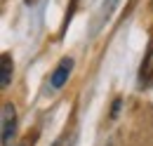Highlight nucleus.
<instances>
[{
  "label": "nucleus",
  "mask_w": 153,
  "mask_h": 146,
  "mask_svg": "<svg viewBox=\"0 0 153 146\" xmlns=\"http://www.w3.org/2000/svg\"><path fill=\"white\" fill-rule=\"evenodd\" d=\"M14 130H17V111L12 104H2V146L12 144Z\"/></svg>",
  "instance_id": "f257e3e1"
},
{
  "label": "nucleus",
  "mask_w": 153,
  "mask_h": 146,
  "mask_svg": "<svg viewBox=\"0 0 153 146\" xmlns=\"http://www.w3.org/2000/svg\"><path fill=\"white\" fill-rule=\"evenodd\" d=\"M71 71H73V59H61V64L57 66V71L52 73V78H50L52 87H61V85L68 80Z\"/></svg>",
  "instance_id": "f03ea898"
},
{
  "label": "nucleus",
  "mask_w": 153,
  "mask_h": 146,
  "mask_svg": "<svg viewBox=\"0 0 153 146\" xmlns=\"http://www.w3.org/2000/svg\"><path fill=\"white\" fill-rule=\"evenodd\" d=\"M151 80H153V36H151L146 59H144V66H141V85H151Z\"/></svg>",
  "instance_id": "7ed1b4c3"
},
{
  "label": "nucleus",
  "mask_w": 153,
  "mask_h": 146,
  "mask_svg": "<svg viewBox=\"0 0 153 146\" xmlns=\"http://www.w3.org/2000/svg\"><path fill=\"white\" fill-rule=\"evenodd\" d=\"M10 83H12V57L2 54V78H0V85L7 87Z\"/></svg>",
  "instance_id": "20e7f679"
},
{
  "label": "nucleus",
  "mask_w": 153,
  "mask_h": 146,
  "mask_svg": "<svg viewBox=\"0 0 153 146\" xmlns=\"http://www.w3.org/2000/svg\"><path fill=\"white\" fill-rule=\"evenodd\" d=\"M52 146H73V142H71V137H66V134H64V137H59Z\"/></svg>",
  "instance_id": "39448f33"
},
{
  "label": "nucleus",
  "mask_w": 153,
  "mask_h": 146,
  "mask_svg": "<svg viewBox=\"0 0 153 146\" xmlns=\"http://www.w3.org/2000/svg\"><path fill=\"white\" fill-rule=\"evenodd\" d=\"M108 146H113V144H108Z\"/></svg>",
  "instance_id": "423d86ee"
},
{
  "label": "nucleus",
  "mask_w": 153,
  "mask_h": 146,
  "mask_svg": "<svg viewBox=\"0 0 153 146\" xmlns=\"http://www.w3.org/2000/svg\"><path fill=\"white\" fill-rule=\"evenodd\" d=\"M151 5H153V2H151Z\"/></svg>",
  "instance_id": "0eeeda50"
}]
</instances>
